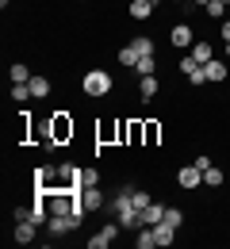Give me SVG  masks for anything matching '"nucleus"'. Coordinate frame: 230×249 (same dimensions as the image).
<instances>
[{
    "mask_svg": "<svg viewBox=\"0 0 230 249\" xmlns=\"http://www.w3.org/2000/svg\"><path fill=\"white\" fill-rule=\"evenodd\" d=\"M38 134H42L46 142H69V138H73V119H69V115H54Z\"/></svg>",
    "mask_w": 230,
    "mask_h": 249,
    "instance_id": "f257e3e1",
    "label": "nucleus"
},
{
    "mask_svg": "<svg viewBox=\"0 0 230 249\" xmlns=\"http://www.w3.org/2000/svg\"><path fill=\"white\" fill-rule=\"evenodd\" d=\"M81 89H85V96H107V92H111V73H104V69H88L85 81H81Z\"/></svg>",
    "mask_w": 230,
    "mask_h": 249,
    "instance_id": "f03ea898",
    "label": "nucleus"
},
{
    "mask_svg": "<svg viewBox=\"0 0 230 249\" xmlns=\"http://www.w3.org/2000/svg\"><path fill=\"white\" fill-rule=\"evenodd\" d=\"M119 234H123V226H119V218H115V222H104V226H100L96 234L88 238V249H107L111 242H115V238H119Z\"/></svg>",
    "mask_w": 230,
    "mask_h": 249,
    "instance_id": "7ed1b4c3",
    "label": "nucleus"
},
{
    "mask_svg": "<svg viewBox=\"0 0 230 249\" xmlns=\"http://www.w3.org/2000/svg\"><path fill=\"white\" fill-rule=\"evenodd\" d=\"M35 230H38V226H35L31 218H23V222H16V230H12V238H16V246H31V242H35Z\"/></svg>",
    "mask_w": 230,
    "mask_h": 249,
    "instance_id": "20e7f679",
    "label": "nucleus"
},
{
    "mask_svg": "<svg viewBox=\"0 0 230 249\" xmlns=\"http://www.w3.org/2000/svg\"><path fill=\"white\" fill-rule=\"evenodd\" d=\"M81 203H85L88 211H100V207H104V192H100V184H85V192H81Z\"/></svg>",
    "mask_w": 230,
    "mask_h": 249,
    "instance_id": "39448f33",
    "label": "nucleus"
},
{
    "mask_svg": "<svg viewBox=\"0 0 230 249\" xmlns=\"http://www.w3.org/2000/svg\"><path fill=\"white\" fill-rule=\"evenodd\" d=\"M177 180H180V188H188V192H192V188L203 184V169L188 165V169H180V177H177Z\"/></svg>",
    "mask_w": 230,
    "mask_h": 249,
    "instance_id": "423d86ee",
    "label": "nucleus"
},
{
    "mask_svg": "<svg viewBox=\"0 0 230 249\" xmlns=\"http://www.w3.org/2000/svg\"><path fill=\"white\" fill-rule=\"evenodd\" d=\"M169 38H173V46H180V50H192V27H188V23H177Z\"/></svg>",
    "mask_w": 230,
    "mask_h": 249,
    "instance_id": "0eeeda50",
    "label": "nucleus"
},
{
    "mask_svg": "<svg viewBox=\"0 0 230 249\" xmlns=\"http://www.w3.org/2000/svg\"><path fill=\"white\" fill-rule=\"evenodd\" d=\"M154 238H158V246H173V238H177V226H169V222H154Z\"/></svg>",
    "mask_w": 230,
    "mask_h": 249,
    "instance_id": "6e6552de",
    "label": "nucleus"
},
{
    "mask_svg": "<svg viewBox=\"0 0 230 249\" xmlns=\"http://www.w3.org/2000/svg\"><path fill=\"white\" fill-rule=\"evenodd\" d=\"M134 242H138V249H158L154 226H138V230H134Z\"/></svg>",
    "mask_w": 230,
    "mask_h": 249,
    "instance_id": "1a4fd4ad",
    "label": "nucleus"
},
{
    "mask_svg": "<svg viewBox=\"0 0 230 249\" xmlns=\"http://www.w3.org/2000/svg\"><path fill=\"white\" fill-rule=\"evenodd\" d=\"M188 58H192V62H211V58H215V50H211V42H192V50H188Z\"/></svg>",
    "mask_w": 230,
    "mask_h": 249,
    "instance_id": "9d476101",
    "label": "nucleus"
},
{
    "mask_svg": "<svg viewBox=\"0 0 230 249\" xmlns=\"http://www.w3.org/2000/svg\"><path fill=\"white\" fill-rule=\"evenodd\" d=\"M46 230H50V234H66V230H73V218L69 215H50L46 218Z\"/></svg>",
    "mask_w": 230,
    "mask_h": 249,
    "instance_id": "9b49d317",
    "label": "nucleus"
},
{
    "mask_svg": "<svg viewBox=\"0 0 230 249\" xmlns=\"http://www.w3.org/2000/svg\"><path fill=\"white\" fill-rule=\"evenodd\" d=\"M27 89H31V96H35V100H42V96H50V81H46V77H38V73H31Z\"/></svg>",
    "mask_w": 230,
    "mask_h": 249,
    "instance_id": "f8f14e48",
    "label": "nucleus"
},
{
    "mask_svg": "<svg viewBox=\"0 0 230 249\" xmlns=\"http://www.w3.org/2000/svg\"><path fill=\"white\" fill-rule=\"evenodd\" d=\"M203 73H207V81H215V85H219V81H227V65L215 62V58H211V62H203Z\"/></svg>",
    "mask_w": 230,
    "mask_h": 249,
    "instance_id": "ddd939ff",
    "label": "nucleus"
},
{
    "mask_svg": "<svg viewBox=\"0 0 230 249\" xmlns=\"http://www.w3.org/2000/svg\"><path fill=\"white\" fill-rule=\"evenodd\" d=\"M161 218H165V207L158 203V199H154V203L142 211V226H154V222H161Z\"/></svg>",
    "mask_w": 230,
    "mask_h": 249,
    "instance_id": "4468645a",
    "label": "nucleus"
},
{
    "mask_svg": "<svg viewBox=\"0 0 230 249\" xmlns=\"http://www.w3.org/2000/svg\"><path fill=\"white\" fill-rule=\"evenodd\" d=\"M154 0H131V19H150Z\"/></svg>",
    "mask_w": 230,
    "mask_h": 249,
    "instance_id": "2eb2a0df",
    "label": "nucleus"
},
{
    "mask_svg": "<svg viewBox=\"0 0 230 249\" xmlns=\"http://www.w3.org/2000/svg\"><path fill=\"white\" fill-rule=\"evenodd\" d=\"M134 73H138V77H154V73H158V58H154V54H146V58H138V65H134Z\"/></svg>",
    "mask_w": 230,
    "mask_h": 249,
    "instance_id": "dca6fc26",
    "label": "nucleus"
},
{
    "mask_svg": "<svg viewBox=\"0 0 230 249\" xmlns=\"http://www.w3.org/2000/svg\"><path fill=\"white\" fill-rule=\"evenodd\" d=\"M131 46L138 50V58H146V54H154V38H150V35H138V38H131Z\"/></svg>",
    "mask_w": 230,
    "mask_h": 249,
    "instance_id": "f3484780",
    "label": "nucleus"
},
{
    "mask_svg": "<svg viewBox=\"0 0 230 249\" xmlns=\"http://www.w3.org/2000/svg\"><path fill=\"white\" fill-rule=\"evenodd\" d=\"M31 81V69L23 62H12V85H27Z\"/></svg>",
    "mask_w": 230,
    "mask_h": 249,
    "instance_id": "a211bd4d",
    "label": "nucleus"
},
{
    "mask_svg": "<svg viewBox=\"0 0 230 249\" xmlns=\"http://www.w3.org/2000/svg\"><path fill=\"white\" fill-rule=\"evenodd\" d=\"M138 92H142V100H154V92H158V73L154 77H142L138 81Z\"/></svg>",
    "mask_w": 230,
    "mask_h": 249,
    "instance_id": "6ab92c4d",
    "label": "nucleus"
},
{
    "mask_svg": "<svg viewBox=\"0 0 230 249\" xmlns=\"http://www.w3.org/2000/svg\"><path fill=\"white\" fill-rule=\"evenodd\" d=\"M142 142H150V146H154V142H161V130H158L154 119H146V123H142Z\"/></svg>",
    "mask_w": 230,
    "mask_h": 249,
    "instance_id": "aec40b11",
    "label": "nucleus"
},
{
    "mask_svg": "<svg viewBox=\"0 0 230 249\" xmlns=\"http://www.w3.org/2000/svg\"><path fill=\"white\" fill-rule=\"evenodd\" d=\"M131 203L138 207V211H146L154 199H150V192H142V188H131Z\"/></svg>",
    "mask_w": 230,
    "mask_h": 249,
    "instance_id": "412c9836",
    "label": "nucleus"
},
{
    "mask_svg": "<svg viewBox=\"0 0 230 249\" xmlns=\"http://www.w3.org/2000/svg\"><path fill=\"white\" fill-rule=\"evenodd\" d=\"M119 62L127 65V69H134V65H138V50H134V46H123V50H119Z\"/></svg>",
    "mask_w": 230,
    "mask_h": 249,
    "instance_id": "4be33fe9",
    "label": "nucleus"
},
{
    "mask_svg": "<svg viewBox=\"0 0 230 249\" xmlns=\"http://www.w3.org/2000/svg\"><path fill=\"white\" fill-rule=\"evenodd\" d=\"M165 222L180 230V222H184V211H180V207H165Z\"/></svg>",
    "mask_w": 230,
    "mask_h": 249,
    "instance_id": "5701e85b",
    "label": "nucleus"
},
{
    "mask_svg": "<svg viewBox=\"0 0 230 249\" xmlns=\"http://www.w3.org/2000/svg\"><path fill=\"white\" fill-rule=\"evenodd\" d=\"M223 8H227L223 0H207V4H203V12H207L211 19H223Z\"/></svg>",
    "mask_w": 230,
    "mask_h": 249,
    "instance_id": "b1692460",
    "label": "nucleus"
},
{
    "mask_svg": "<svg viewBox=\"0 0 230 249\" xmlns=\"http://www.w3.org/2000/svg\"><path fill=\"white\" fill-rule=\"evenodd\" d=\"M203 184L219 188V184H223V169H215V165H211V169H207V173H203Z\"/></svg>",
    "mask_w": 230,
    "mask_h": 249,
    "instance_id": "393cba45",
    "label": "nucleus"
},
{
    "mask_svg": "<svg viewBox=\"0 0 230 249\" xmlns=\"http://www.w3.org/2000/svg\"><path fill=\"white\" fill-rule=\"evenodd\" d=\"M12 100H16V104L31 100V89H27V85H12Z\"/></svg>",
    "mask_w": 230,
    "mask_h": 249,
    "instance_id": "a878e982",
    "label": "nucleus"
},
{
    "mask_svg": "<svg viewBox=\"0 0 230 249\" xmlns=\"http://www.w3.org/2000/svg\"><path fill=\"white\" fill-rule=\"evenodd\" d=\"M211 165H215V161H211V157H207V154H196V169H203V173H207Z\"/></svg>",
    "mask_w": 230,
    "mask_h": 249,
    "instance_id": "bb28decb",
    "label": "nucleus"
},
{
    "mask_svg": "<svg viewBox=\"0 0 230 249\" xmlns=\"http://www.w3.org/2000/svg\"><path fill=\"white\" fill-rule=\"evenodd\" d=\"M12 218H16V222H23V218H31V207H16V211H12Z\"/></svg>",
    "mask_w": 230,
    "mask_h": 249,
    "instance_id": "cd10ccee",
    "label": "nucleus"
},
{
    "mask_svg": "<svg viewBox=\"0 0 230 249\" xmlns=\"http://www.w3.org/2000/svg\"><path fill=\"white\" fill-rule=\"evenodd\" d=\"M85 184H100V173H96V169H85Z\"/></svg>",
    "mask_w": 230,
    "mask_h": 249,
    "instance_id": "c85d7f7f",
    "label": "nucleus"
},
{
    "mask_svg": "<svg viewBox=\"0 0 230 249\" xmlns=\"http://www.w3.org/2000/svg\"><path fill=\"white\" fill-rule=\"evenodd\" d=\"M223 42H230V19L223 23Z\"/></svg>",
    "mask_w": 230,
    "mask_h": 249,
    "instance_id": "c756f323",
    "label": "nucleus"
},
{
    "mask_svg": "<svg viewBox=\"0 0 230 249\" xmlns=\"http://www.w3.org/2000/svg\"><path fill=\"white\" fill-rule=\"evenodd\" d=\"M192 4H207V0H192Z\"/></svg>",
    "mask_w": 230,
    "mask_h": 249,
    "instance_id": "7c9ffc66",
    "label": "nucleus"
},
{
    "mask_svg": "<svg viewBox=\"0 0 230 249\" xmlns=\"http://www.w3.org/2000/svg\"><path fill=\"white\" fill-rule=\"evenodd\" d=\"M227 58H230V42H227Z\"/></svg>",
    "mask_w": 230,
    "mask_h": 249,
    "instance_id": "2f4dec72",
    "label": "nucleus"
},
{
    "mask_svg": "<svg viewBox=\"0 0 230 249\" xmlns=\"http://www.w3.org/2000/svg\"><path fill=\"white\" fill-rule=\"evenodd\" d=\"M177 4H188V0H177Z\"/></svg>",
    "mask_w": 230,
    "mask_h": 249,
    "instance_id": "473e14b6",
    "label": "nucleus"
},
{
    "mask_svg": "<svg viewBox=\"0 0 230 249\" xmlns=\"http://www.w3.org/2000/svg\"><path fill=\"white\" fill-rule=\"evenodd\" d=\"M223 4H230V0H223Z\"/></svg>",
    "mask_w": 230,
    "mask_h": 249,
    "instance_id": "72a5a7b5",
    "label": "nucleus"
}]
</instances>
